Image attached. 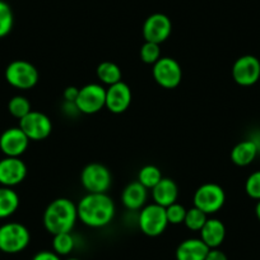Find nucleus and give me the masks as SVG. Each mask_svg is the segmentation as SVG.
Listing matches in <instances>:
<instances>
[{"mask_svg":"<svg viewBox=\"0 0 260 260\" xmlns=\"http://www.w3.org/2000/svg\"><path fill=\"white\" fill-rule=\"evenodd\" d=\"M78 219L91 229H102L109 226L115 217L116 207L107 192L93 194L87 192L77 204Z\"/></svg>","mask_w":260,"mask_h":260,"instance_id":"nucleus-1","label":"nucleus"},{"mask_svg":"<svg viewBox=\"0 0 260 260\" xmlns=\"http://www.w3.org/2000/svg\"><path fill=\"white\" fill-rule=\"evenodd\" d=\"M78 219L77 204L68 198H57L46 207L42 217L45 230L54 236L72 232Z\"/></svg>","mask_w":260,"mask_h":260,"instance_id":"nucleus-2","label":"nucleus"},{"mask_svg":"<svg viewBox=\"0 0 260 260\" xmlns=\"http://www.w3.org/2000/svg\"><path fill=\"white\" fill-rule=\"evenodd\" d=\"M31 241V234L19 222H7L0 226V251L6 254H18L23 251Z\"/></svg>","mask_w":260,"mask_h":260,"instance_id":"nucleus-3","label":"nucleus"},{"mask_svg":"<svg viewBox=\"0 0 260 260\" xmlns=\"http://www.w3.org/2000/svg\"><path fill=\"white\" fill-rule=\"evenodd\" d=\"M6 81L13 88L27 91L39 83L40 74L37 68L27 60H13L6 68Z\"/></svg>","mask_w":260,"mask_h":260,"instance_id":"nucleus-4","label":"nucleus"},{"mask_svg":"<svg viewBox=\"0 0 260 260\" xmlns=\"http://www.w3.org/2000/svg\"><path fill=\"white\" fill-rule=\"evenodd\" d=\"M194 207L206 214H214L223 208L226 203V192L221 185L216 182H206L194 192Z\"/></svg>","mask_w":260,"mask_h":260,"instance_id":"nucleus-5","label":"nucleus"},{"mask_svg":"<svg viewBox=\"0 0 260 260\" xmlns=\"http://www.w3.org/2000/svg\"><path fill=\"white\" fill-rule=\"evenodd\" d=\"M138 226L146 236L157 237L162 235L169 226L166 208L156 203L146 204L139 213Z\"/></svg>","mask_w":260,"mask_h":260,"instance_id":"nucleus-6","label":"nucleus"},{"mask_svg":"<svg viewBox=\"0 0 260 260\" xmlns=\"http://www.w3.org/2000/svg\"><path fill=\"white\" fill-rule=\"evenodd\" d=\"M82 186L87 192L104 194L109 191L112 184V175L105 165L99 162L88 164L81 172Z\"/></svg>","mask_w":260,"mask_h":260,"instance_id":"nucleus-7","label":"nucleus"},{"mask_svg":"<svg viewBox=\"0 0 260 260\" xmlns=\"http://www.w3.org/2000/svg\"><path fill=\"white\" fill-rule=\"evenodd\" d=\"M76 106L81 114H97L106 106V88L100 83L86 84L79 88Z\"/></svg>","mask_w":260,"mask_h":260,"instance_id":"nucleus-8","label":"nucleus"},{"mask_svg":"<svg viewBox=\"0 0 260 260\" xmlns=\"http://www.w3.org/2000/svg\"><path fill=\"white\" fill-rule=\"evenodd\" d=\"M152 74L158 86L166 89H174L181 83L182 69L177 60L170 56H162L153 64Z\"/></svg>","mask_w":260,"mask_h":260,"instance_id":"nucleus-9","label":"nucleus"},{"mask_svg":"<svg viewBox=\"0 0 260 260\" xmlns=\"http://www.w3.org/2000/svg\"><path fill=\"white\" fill-rule=\"evenodd\" d=\"M18 126L23 130L29 141L35 142L45 141L52 132V122L50 117L44 112L35 110L19 120Z\"/></svg>","mask_w":260,"mask_h":260,"instance_id":"nucleus-10","label":"nucleus"},{"mask_svg":"<svg viewBox=\"0 0 260 260\" xmlns=\"http://www.w3.org/2000/svg\"><path fill=\"white\" fill-rule=\"evenodd\" d=\"M232 78L239 86L251 87L260 79V60L254 55H242L232 65Z\"/></svg>","mask_w":260,"mask_h":260,"instance_id":"nucleus-11","label":"nucleus"},{"mask_svg":"<svg viewBox=\"0 0 260 260\" xmlns=\"http://www.w3.org/2000/svg\"><path fill=\"white\" fill-rule=\"evenodd\" d=\"M142 32L144 41L161 45L171 36L172 22L166 14L153 13L144 21Z\"/></svg>","mask_w":260,"mask_h":260,"instance_id":"nucleus-12","label":"nucleus"},{"mask_svg":"<svg viewBox=\"0 0 260 260\" xmlns=\"http://www.w3.org/2000/svg\"><path fill=\"white\" fill-rule=\"evenodd\" d=\"M28 146V137L19 126L8 127L0 136V151L6 157H21Z\"/></svg>","mask_w":260,"mask_h":260,"instance_id":"nucleus-13","label":"nucleus"},{"mask_svg":"<svg viewBox=\"0 0 260 260\" xmlns=\"http://www.w3.org/2000/svg\"><path fill=\"white\" fill-rule=\"evenodd\" d=\"M27 176V165L21 157H4L0 159V186L14 187Z\"/></svg>","mask_w":260,"mask_h":260,"instance_id":"nucleus-14","label":"nucleus"},{"mask_svg":"<svg viewBox=\"0 0 260 260\" xmlns=\"http://www.w3.org/2000/svg\"><path fill=\"white\" fill-rule=\"evenodd\" d=\"M133 100L132 89L125 82H117V83L109 86L106 89V109L112 114H122L130 107Z\"/></svg>","mask_w":260,"mask_h":260,"instance_id":"nucleus-15","label":"nucleus"},{"mask_svg":"<svg viewBox=\"0 0 260 260\" xmlns=\"http://www.w3.org/2000/svg\"><path fill=\"white\" fill-rule=\"evenodd\" d=\"M148 199V189L144 187L141 182H129L121 192V203L129 211H141L147 204Z\"/></svg>","mask_w":260,"mask_h":260,"instance_id":"nucleus-16","label":"nucleus"},{"mask_svg":"<svg viewBox=\"0 0 260 260\" xmlns=\"http://www.w3.org/2000/svg\"><path fill=\"white\" fill-rule=\"evenodd\" d=\"M152 199L153 203L167 208L171 204L176 203L179 198V187L172 179L162 177L161 181L152 189Z\"/></svg>","mask_w":260,"mask_h":260,"instance_id":"nucleus-17","label":"nucleus"},{"mask_svg":"<svg viewBox=\"0 0 260 260\" xmlns=\"http://www.w3.org/2000/svg\"><path fill=\"white\" fill-rule=\"evenodd\" d=\"M201 239L209 249H216L223 244L226 239V226L218 218H208L199 231Z\"/></svg>","mask_w":260,"mask_h":260,"instance_id":"nucleus-18","label":"nucleus"},{"mask_svg":"<svg viewBox=\"0 0 260 260\" xmlns=\"http://www.w3.org/2000/svg\"><path fill=\"white\" fill-rule=\"evenodd\" d=\"M209 247L202 239H186L177 246L175 256L176 260H206Z\"/></svg>","mask_w":260,"mask_h":260,"instance_id":"nucleus-19","label":"nucleus"},{"mask_svg":"<svg viewBox=\"0 0 260 260\" xmlns=\"http://www.w3.org/2000/svg\"><path fill=\"white\" fill-rule=\"evenodd\" d=\"M259 154L256 146L251 139H245L235 144L231 151L232 164L239 167H245L251 165Z\"/></svg>","mask_w":260,"mask_h":260,"instance_id":"nucleus-20","label":"nucleus"},{"mask_svg":"<svg viewBox=\"0 0 260 260\" xmlns=\"http://www.w3.org/2000/svg\"><path fill=\"white\" fill-rule=\"evenodd\" d=\"M19 207V195L13 187L0 186V219L13 216Z\"/></svg>","mask_w":260,"mask_h":260,"instance_id":"nucleus-21","label":"nucleus"},{"mask_svg":"<svg viewBox=\"0 0 260 260\" xmlns=\"http://www.w3.org/2000/svg\"><path fill=\"white\" fill-rule=\"evenodd\" d=\"M96 74L100 82L107 84V86H112V84L117 83V82H121L122 77L120 67L112 61H102L97 67Z\"/></svg>","mask_w":260,"mask_h":260,"instance_id":"nucleus-22","label":"nucleus"},{"mask_svg":"<svg viewBox=\"0 0 260 260\" xmlns=\"http://www.w3.org/2000/svg\"><path fill=\"white\" fill-rule=\"evenodd\" d=\"M76 247V240L72 232H64V234L54 235L52 239V251L56 252L59 256L69 255Z\"/></svg>","mask_w":260,"mask_h":260,"instance_id":"nucleus-23","label":"nucleus"},{"mask_svg":"<svg viewBox=\"0 0 260 260\" xmlns=\"http://www.w3.org/2000/svg\"><path fill=\"white\" fill-rule=\"evenodd\" d=\"M162 172L154 165H146L138 172V181L147 189H153L162 179Z\"/></svg>","mask_w":260,"mask_h":260,"instance_id":"nucleus-24","label":"nucleus"},{"mask_svg":"<svg viewBox=\"0 0 260 260\" xmlns=\"http://www.w3.org/2000/svg\"><path fill=\"white\" fill-rule=\"evenodd\" d=\"M8 111L12 116L21 120L22 117H24L28 112L32 111L31 102L27 97L22 96V94H17V96H13L9 100Z\"/></svg>","mask_w":260,"mask_h":260,"instance_id":"nucleus-25","label":"nucleus"},{"mask_svg":"<svg viewBox=\"0 0 260 260\" xmlns=\"http://www.w3.org/2000/svg\"><path fill=\"white\" fill-rule=\"evenodd\" d=\"M14 26V14L11 6L0 0V39L8 36Z\"/></svg>","mask_w":260,"mask_h":260,"instance_id":"nucleus-26","label":"nucleus"},{"mask_svg":"<svg viewBox=\"0 0 260 260\" xmlns=\"http://www.w3.org/2000/svg\"><path fill=\"white\" fill-rule=\"evenodd\" d=\"M207 219H208V214L202 212L201 209H198L197 207H192V208L187 209L186 211L184 224L186 226V229L190 230V231L199 232L202 230V227L206 224Z\"/></svg>","mask_w":260,"mask_h":260,"instance_id":"nucleus-27","label":"nucleus"},{"mask_svg":"<svg viewBox=\"0 0 260 260\" xmlns=\"http://www.w3.org/2000/svg\"><path fill=\"white\" fill-rule=\"evenodd\" d=\"M161 47L154 42H144L141 47V59L146 64H156L161 59Z\"/></svg>","mask_w":260,"mask_h":260,"instance_id":"nucleus-28","label":"nucleus"},{"mask_svg":"<svg viewBox=\"0 0 260 260\" xmlns=\"http://www.w3.org/2000/svg\"><path fill=\"white\" fill-rule=\"evenodd\" d=\"M245 191L254 201H260V170L249 175L245 182Z\"/></svg>","mask_w":260,"mask_h":260,"instance_id":"nucleus-29","label":"nucleus"},{"mask_svg":"<svg viewBox=\"0 0 260 260\" xmlns=\"http://www.w3.org/2000/svg\"><path fill=\"white\" fill-rule=\"evenodd\" d=\"M186 211L184 206L180 203H174L166 208V216L169 224H181L184 223L185 216H186Z\"/></svg>","mask_w":260,"mask_h":260,"instance_id":"nucleus-30","label":"nucleus"},{"mask_svg":"<svg viewBox=\"0 0 260 260\" xmlns=\"http://www.w3.org/2000/svg\"><path fill=\"white\" fill-rule=\"evenodd\" d=\"M78 94H79L78 87L69 86L64 89L62 97H64L65 102H72V104H76L77 99H78Z\"/></svg>","mask_w":260,"mask_h":260,"instance_id":"nucleus-31","label":"nucleus"},{"mask_svg":"<svg viewBox=\"0 0 260 260\" xmlns=\"http://www.w3.org/2000/svg\"><path fill=\"white\" fill-rule=\"evenodd\" d=\"M32 260H61V257L54 251H49V250H42V251H39Z\"/></svg>","mask_w":260,"mask_h":260,"instance_id":"nucleus-32","label":"nucleus"},{"mask_svg":"<svg viewBox=\"0 0 260 260\" xmlns=\"http://www.w3.org/2000/svg\"><path fill=\"white\" fill-rule=\"evenodd\" d=\"M206 260H229V257H227V255L222 250L216 247V249H209Z\"/></svg>","mask_w":260,"mask_h":260,"instance_id":"nucleus-33","label":"nucleus"},{"mask_svg":"<svg viewBox=\"0 0 260 260\" xmlns=\"http://www.w3.org/2000/svg\"><path fill=\"white\" fill-rule=\"evenodd\" d=\"M249 139H251V141L254 142L255 146H256V148H257V151H259V153H260V130H256V132H255V133L252 134Z\"/></svg>","mask_w":260,"mask_h":260,"instance_id":"nucleus-34","label":"nucleus"},{"mask_svg":"<svg viewBox=\"0 0 260 260\" xmlns=\"http://www.w3.org/2000/svg\"><path fill=\"white\" fill-rule=\"evenodd\" d=\"M255 214H256V218L260 222V201H257L256 206H255Z\"/></svg>","mask_w":260,"mask_h":260,"instance_id":"nucleus-35","label":"nucleus"},{"mask_svg":"<svg viewBox=\"0 0 260 260\" xmlns=\"http://www.w3.org/2000/svg\"><path fill=\"white\" fill-rule=\"evenodd\" d=\"M65 260H81V259H78V257H68V259H65Z\"/></svg>","mask_w":260,"mask_h":260,"instance_id":"nucleus-36","label":"nucleus"},{"mask_svg":"<svg viewBox=\"0 0 260 260\" xmlns=\"http://www.w3.org/2000/svg\"><path fill=\"white\" fill-rule=\"evenodd\" d=\"M0 252H2V251H0Z\"/></svg>","mask_w":260,"mask_h":260,"instance_id":"nucleus-37","label":"nucleus"}]
</instances>
